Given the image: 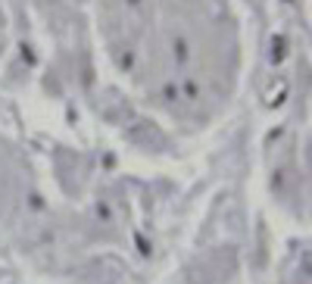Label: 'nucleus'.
<instances>
[{
  "instance_id": "1",
  "label": "nucleus",
  "mask_w": 312,
  "mask_h": 284,
  "mask_svg": "<svg viewBox=\"0 0 312 284\" xmlns=\"http://www.w3.org/2000/svg\"><path fill=\"white\" fill-rule=\"evenodd\" d=\"M281 47H284V41L278 38V41H275V50H272V59H281Z\"/></svg>"
}]
</instances>
